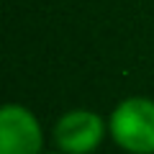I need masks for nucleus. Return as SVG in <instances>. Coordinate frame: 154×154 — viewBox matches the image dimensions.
<instances>
[{
    "instance_id": "f257e3e1",
    "label": "nucleus",
    "mask_w": 154,
    "mask_h": 154,
    "mask_svg": "<svg viewBox=\"0 0 154 154\" xmlns=\"http://www.w3.org/2000/svg\"><path fill=\"white\" fill-rule=\"evenodd\" d=\"M108 131L128 154H154V100H121L108 118Z\"/></svg>"
},
{
    "instance_id": "20e7f679",
    "label": "nucleus",
    "mask_w": 154,
    "mask_h": 154,
    "mask_svg": "<svg viewBox=\"0 0 154 154\" xmlns=\"http://www.w3.org/2000/svg\"><path fill=\"white\" fill-rule=\"evenodd\" d=\"M54 154H62V152H54Z\"/></svg>"
},
{
    "instance_id": "7ed1b4c3",
    "label": "nucleus",
    "mask_w": 154,
    "mask_h": 154,
    "mask_svg": "<svg viewBox=\"0 0 154 154\" xmlns=\"http://www.w3.org/2000/svg\"><path fill=\"white\" fill-rule=\"evenodd\" d=\"M44 134L28 108L8 103L0 110V154H41Z\"/></svg>"
},
{
    "instance_id": "f03ea898",
    "label": "nucleus",
    "mask_w": 154,
    "mask_h": 154,
    "mask_svg": "<svg viewBox=\"0 0 154 154\" xmlns=\"http://www.w3.org/2000/svg\"><path fill=\"white\" fill-rule=\"evenodd\" d=\"M108 131L95 110H69L54 126V144L62 154H93Z\"/></svg>"
}]
</instances>
